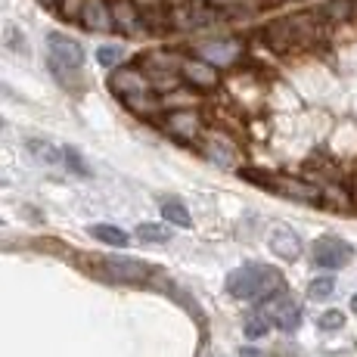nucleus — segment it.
I'll list each match as a JSON object with an SVG mask.
<instances>
[{
  "instance_id": "nucleus-19",
  "label": "nucleus",
  "mask_w": 357,
  "mask_h": 357,
  "mask_svg": "<svg viewBox=\"0 0 357 357\" xmlns=\"http://www.w3.org/2000/svg\"><path fill=\"white\" fill-rule=\"evenodd\" d=\"M25 146H29V153L38 162H44L47 168H63V165H66V149H59L56 143L40 140V137H29V140H25Z\"/></svg>"
},
{
  "instance_id": "nucleus-21",
  "label": "nucleus",
  "mask_w": 357,
  "mask_h": 357,
  "mask_svg": "<svg viewBox=\"0 0 357 357\" xmlns=\"http://www.w3.org/2000/svg\"><path fill=\"white\" fill-rule=\"evenodd\" d=\"M93 239L97 243H106V245H119V249H125V245L130 243V233L128 230H121V227H112V224H93L91 230Z\"/></svg>"
},
{
  "instance_id": "nucleus-13",
  "label": "nucleus",
  "mask_w": 357,
  "mask_h": 357,
  "mask_svg": "<svg viewBox=\"0 0 357 357\" xmlns=\"http://www.w3.org/2000/svg\"><path fill=\"white\" fill-rule=\"evenodd\" d=\"M112 19H115V34H121V38L146 34L143 10L137 6V0H112Z\"/></svg>"
},
{
  "instance_id": "nucleus-35",
  "label": "nucleus",
  "mask_w": 357,
  "mask_h": 357,
  "mask_svg": "<svg viewBox=\"0 0 357 357\" xmlns=\"http://www.w3.org/2000/svg\"><path fill=\"white\" fill-rule=\"evenodd\" d=\"M354 19H357V0H354Z\"/></svg>"
},
{
  "instance_id": "nucleus-26",
  "label": "nucleus",
  "mask_w": 357,
  "mask_h": 357,
  "mask_svg": "<svg viewBox=\"0 0 357 357\" xmlns=\"http://www.w3.org/2000/svg\"><path fill=\"white\" fill-rule=\"evenodd\" d=\"M239 177L243 181H249V183H258V187H264V190H273V171H267V168H252V165H243L239 168Z\"/></svg>"
},
{
  "instance_id": "nucleus-25",
  "label": "nucleus",
  "mask_w": 357,
  "mask_h": 357,
  "mask_svg": "<svg viewBox=\"0 0 357 357\" xmlns=\"http://www.w3.org/2000/svg\"><path fill=\"white\" fill-rule=\"evenodd\" d=\"M125 56H128V53H125V47H121V44H106V47H100V50H97V63L106 66V68H112V72L119 66H125Z\"/></svg>"
},
{
  "instance_id": "nucleus-23",
  "label": "nucleus",
  "mask_w": 357,
  "mask_h": 357,
  "mask_svg": "<svg viewBox=\"0 0 357 357\" xmlns=\"http://www.w3.org/2000/svg\"><path fill=\"white\" fill-rule=\"evenodd\" d=\"M134 236L140 239V243H149V245H162V243H171V227L168 224H140V227L134 230Z\"/></svg>"
},
{
  "instance_id": "nucleus-8",
  "label": "nucleus",
  "mask_w": 357,
  "mask_h": 357,
  "mask_svg": "<svg viewBox=\"0 0 357 357\" xmlns=\"http://www.w3.org/2000/svg\"><path fill=\"white\" fill-rule=\"evenodd\" d=\"M109 91L119 100H125V97H140V93H155V87L149 81V75L134 63V66H119L115 72H109Z\"/></svg>"
},
{
  "instance_id": "nucleus-29",
  "label": "nucleus",
  "mask_w": 357,
  "mask_h": 357,
  "mask_svg": "<svg viewBox=\"0 0 357 357\" xmlns=\"http://www.w3.org/2000/svg\"><path fill=\"white\" fill-rule=\"evenodd\" d=\"M84 3H87V0H59L56 13H59L63 19H68V22H78V19H81V10H84Z\"/></svg>"
},
{
  "instance_id": "nucleus-3",
  "label": "nucleus",
  "mask_w": 357,
  "mask_h": 357,
  "mask_svg": "<svg viewBox=\"0 0 357 357\" xmlns=\"http://www.w3.org/2000/svg\"><path fill=\"white\" fill-rule=\"evenodd\" d=\"M196 153L202 155L205 162L218 165V168H227V171L243 168V146H239V137L224 125L205 128V134L199 137V143H196Z\"/></svg>"
},
{
  "instance_id": "nucleus-7",
  "label": "nucleus",
  "mask_w": 357,
  "mask_h": 357,
  "mask_svg": "<svg viewBox=\"0 0 357 357\" xmlns=\"http://www.w3.org/2000/svg\"><path fill=\"white\" fill-rule=\"evenodd\" d=\"M273 193L283 196V199H292V202H301V205H320L324 208V190L320 183H314L311 177L305 174H277L273 177Z\"/></svg>"
},
{
  "instance_id": "nucleus-11",
  "label": "nucleus",
  "mask_w": 357,
  "mask_h": 357,
  "mask_svg": "<svg viewBox=\"0 0 357 357\" xmlns=\"http://www.w3.org/2000/svg\"><path fill=\"white\" fill-rule=\"evenodd\" d=\"M181 81L187 87H193L199 93H211L221 87V72H218L211 63H205V59L199 56H187L181 66Z\"/></svg>"
},
{
  "instance_id": "nucleus-16",
  "label": "nucleus",
  "mask_w": 357,
  "mask_h": 357,
  "mask_svg": "<svg viewBox=\"0 0 357 357\" xmlns=\"http://www.w3.org/2000/svg\"><path fill=\"white\" fill-rule=\"evenodd\" d=\"M267 243H271V252L277 258H283V261H298L301 258V239L292 227H273L271 236H267Z\"/></svg>"
},
{
  "instance_id": "nucleus-36",
  "label": "nucleus",
  "mask_w": 357,
  "mask_h": 357,
  "mask_svg": "<svg viewBox=\"0 0 357 357\" xmlns=\"http://www.w3.org/2000/svg\"><path fill=\"white\" fill-rule=\"evenodd\" d=\"M354 205H357V187H354Z\"/></svg>"
},
{
  "instance_id": "nucleus-6",
  "label": "nucleus",
  "mask_w": 357,
  "mask_h": 357,
  "mask_svg": "<svg viewBox=\"0 0 357 357\" xmlns=\"http://www.w3.org/2000/svg\"><path fill=\"white\" fill-rule=\"evenodd\" d=\"M162 128L171 140L183 143V146H196L199 137L205 134V115L199 109H174V112H165L162 115Z\"/></svg>"
},
{
  "instance_id": "nucleus-31",
  "label": "nucleus",
  "mask_w": 357,
  "mask_h": 357,
  "mask_svg": "<svg viewBox=\"0 0 357 357\" xmlns=\"http://www.w3.org/2000/svg\"><path fill=\"white\" fill-rule=\"evenodd\" d=\"M66 168L72 171V174H78V177H87L91 174V168H87V162L81 159L75 149H66Z\"/></svg>"
},
{
  "instance_id": "nucleus-1",
  "label": "nucleus",
  "mask_w": 357,
  "mask_h": 357,
  "mask_svg": "<svg viewBox=\"0 0 357 357\" xmlns=\"http://www.w3.org/2000/svg\"><path fill=\"white\" fill-rule=\"evenodd\" d=\"M329 25L317 19V13H292V16L271 19L255 31V40L267 47L277 56H289V53H305L314 47L326 44Z\"/></svg>"
},
{
  "instance_id": "nucleus-17",
  "label": "nucleus",
  "mask_w": 357,
  "mask_h": 357,
  "mask_svg": "<svg viewBox=\"0 0 357 357\" xmlns=\"http://www.w3.org/2000/svg\"><path fill=\"white\" fill-rule=\"evenodd\" d=\"M121 102H125L128 112H134L137 119H146V121H153V119H159V115L168 112V109H165V100L159 97V93H140V97H125Z\"/></svg>"
},
{
  "instance_id": "nucleus-20",
  "label": "nucleus",
  "mask_w": 357,
  "mask_h": 357,
  "mask_svg": "<svg viewBox=\"0 0 357 357\" xmlns=\"http://www.w3.org/2000/svg\"><path fill=\"white\" fill-rule=\"evenodd\" d=\"M317 19L324 25H342V22H348V19H354V0H326V3H320L317 10Z\"/></svg>"
},
{
  "instance_id": "nucleus-33",
  "label": "nucleus",
  "mask_w": 357,
  "mask_h": 357,
  "mask_svg": "<svg viewBox=\"0 0 357 357\" xmlns=\"http://www.w3.org/2000/svg\"><path fill=\"white\" fill-rule=\"evenodd\" d=\"M0 93H6V97H10V87H6V84H0Z\"/></svg>"
},
{
  "instance_id": "nucleus-27",
  "label": "nucleus",
  "mask_w": 357,
  "mask_h": 357,
  "mask_svg": "<svg viewBox=\"0 0 357 357\" xmlns=\"http://www.w3.org/2000/svg\"><path fill=\"white\" fill-rule=\"evenodd\" d=\"M271 326H273L271 320H267L264 314H258V311H255L249 320H245L243 333H245V339H252V342H255V339H264V335H267V329H271Z\"/></svg>"
},
{
  "instance_id": "nucleus-2",
  "label": "nucleus",
  "mask_w": 357,
  "mask_h": 357,
  "mask_svg": "<svg viewBox=\"0 0 357 357\" xmlns=\"http://www.w3.org/2000/svg\"><path fill=\"white\" fill-rule=\"evenodd\" d=\"M227 292L233 295V298L239 301H255V305L261 307L264 301L277 298V295L286 292V280L280 271H273V267L267 264H243L236 267V271L227 277Z\"/></svg>"
},
{
  "instance_id": "nucleus-34",
  "label": "nucleus",
  "mask_w": 357,
  "mask_h": 357,
  "mask_svg": "<svg viewBox=\"0 0 357 357\" xmlns=\"http://www.w3.org/2000/svg\"><path fill=\"white\" fill-rule=\"evenodd\" d=\"M351 311L357 314V295H354V298H351Z\"/></svg>"
},
{
  "instance_id": "nucleus-14",
  "label": "nucleus",
  "mask_w": 357,
  "mask_h": 357,
  "mask_svg": "<svg viewBox=\"0 0 357 357\" xmlns=\"http://www.w3.org/2000/svg\"><path fill=\"white\" fill-rule=\"evenodd\" d=\"M81 25L87 31L97 34H112L115 31V19H112V0H87L81 10Z\"/></svg>"
},
{
  "instance_id": "nucleus-30",
  "label": "nucleus",
  "mask_w": 357,
  "mask_h": 357,
  "mask_svg": "<svg viewBox=\"0 0 357 357\" xmlns=\"http://www.w3.org/2000/svg\"><path fill=\"white\" fill-rule=\"evenodd\" d=\"M342 324H345V314L342 311H324L317 320V326L324 329V333H335V329H342Z\"/></svg>"
},
{
  "instance_id": "nucleus-22",
  "label": "nucleus",
  "mask_w": 357,
  "mask_h": 357,
  "mask_svg": "<svg viewBox=\"0 0 357 357\" xmlns=\"http://www.w3.org/2000/svg\"><path fill=\"white\" fill-rule=\"evenodd\" d=\"M47 68H50L53 78H56L63 87H68V91H78V87H81V75H78V68L59 63V59H53V56H47Z\"/></svg>"
},
{
  "instance_id": "nucleus-12",
  "label": "nucleus",
  "mask_w": 357,
  "mask_h": 357,
  "mask_svg": "<svg viewBox=\"0 0 357 357\" xmlns=\"http://www.w3.org/2000/svg\"><path fill=\"white\" fill-rule=\"evenodd\" d=\"M196 56L205 59V63H211L215 68H233V66L243 63L245 47L239 44V40H233V38H227V40H205V44L196 47Z\"/></svg>"
},
{
  "instance_id": "nucleus-32",
  "label": "nucleus",
  "mask_w": 357,
  "mask_h": 357,
  "mask_svg": "<svg viewBox=\"0 0 357 357\" xmlns=\"http://www.w3.org/2000/svg\"><path fill=\"white\" fill-rule=\"evenodd\" d=\"M255 3L261 6V10H277V6H283V3H289V0H255Z\"/></svg>"
},
{
  "instance_id": "nucleus-24",
  "label": "nucleus",
  "mask_w": 357,
  "mask_h": 357,
  "mask_svg": "<svg viewBox=\"0 0 357 357\" xmlns=\"http://www.w3.org/2000/svg\"><path fill=\"white\" fill-rule=\"evenodd\" d=\"M162 218L171 224V227H190V224H193L187 205L177 202V199H165V202H162Z\"/></svg>"
},
{
  "instance_id": "nucleus-9",
  "label": "nucleus",
  "mask_w": 357,
  "mask_h": 357,
  "mask_svg": "<svg viewBox=\"0 0 357 357\" xmlns=\"http://www.w3.org/2000/svg\"><path fill=\"white\" fill-rule=\"evenodd\" d=\"M311 258L314 267H320V271H342L354 258V249L351 243H345L339 236H320L311 249Z\"/></svg>"
},
{
  "instance_id": "nucleus-18",
  "label": "nucleus",
  "mask_w": 357,
  "mask_h": 357,
  "mask_svg": "<svg viewBox=\"0 0 357 357\" xmlns=\"http://www.w3.org/2000/svg\"><path fill=\"white\" fill-rule=\"evenodd\" d=\"M143 22H146V34L174 31V25H171V6L165 3V0H155V3L143 6Z\"/></svg>"
},
{
  "instance_id": "nucleus-10",
  "label": "nucleus",
  "mask_w": 357,
  "mask_h": 357,
  "mask_svg": "<svg viewBox=\"0 0 357 357\" xmlns=\"http://www.w3.org/2000/svg\"><path fill=\"white\" fill-rule=\"evenodd\" d=\"M258 314H264L280 333H295V329L301 326V305L292 301L286 292L277 295V298H271V301H264V305L258 307Z\"/></svg>"
},
{
  "instance_id": "nucleus-28",
  "label": "nucleus",
  "mask_w": 357,
  "mask_h": 357,
  "mask_svg": "<svg viewBox=\"0 0 357 357\" xmlns=\"http://www.w3.org/2000/svg\"><path fill=\"white\" fill-rule=\"evenodd\" d=\"M335 292V280L329 277H317V280H311V286H307V298H314V301H324L329 298V295Z\"/></svg>"
},
{
  "instance_id": "nucleus-4",
  "label": "nucleus",
  "mask_w": 357,
  "mask_h": 357,
  "mask_svg": "<svg viewBox=\"0 0 357 357\" xmlns=\"http://www.w3.org/2000/svg\"><path fill=\"white\" fill-rule=\"evenodd\" d=\"M168 6L174 31H205L224 22V10L215 0H171Z\"/></svg>"
},
{
  "instance_id": "nucleus-15",
  "label": "nucleus",
  "mask_w": 357,
  "mask_h": 357,
  "mask_svg": "<svg viewBox=\"0 0 357 357\" xmlns=\"http://www.w3.org/2000/svg\"><path fill=\"white\" fill-rule=\"evenodd\" d=\"M47 47H50V56L59 59V63L72 66V68H81L84 66V50L75 38H68L63 31H50L47 34Z\"/></svg>"
},
{
  "instance_id": "nucleus-5",
  "label": "nucleus",
  "mask_w": 357,
  "mask_h": 357,
  "mask_svg": "<svg viewBox=\"0 0 357 357\" xmlns=\"http://www.w3.org/2000/svg\"><path fill=\"white\" fill-rule=\"evenodd\" d=\"M91 271L100 280H109V283H146L155 273L153 264L128 255H97L91 258Z\"/></svg>"
}]
</instances>
